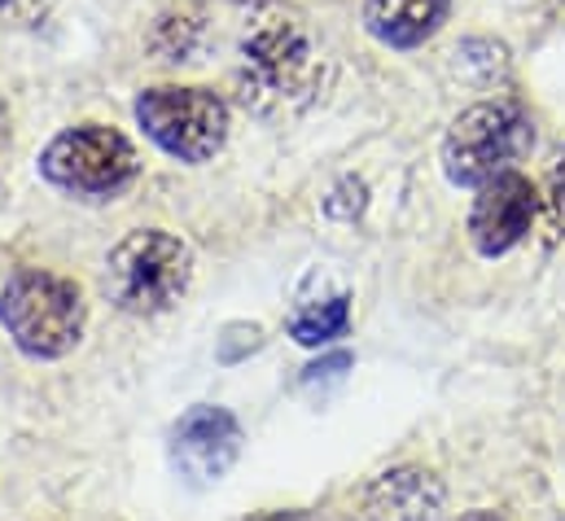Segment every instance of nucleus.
Listing matches in <instances>:
<instances>
[{
  "label": "nucleus",
  "instance_id": "obj_14",
  "mask_svg": "<svg viewBox=\"0 0 565 521\" xmlns=\"http://www.w3.org/2000/svg\"><path fill=\"white\" fill-rule=\"evenodd\" d=\"M264 521H311L307 513H268Z\"/></svg>",
  "mask_w": 565,
  "mask_h": 521
},
{
  "label": "nucleus",
  "instance_id": "obj_7",
  "mask_svg": "<svg viewBox=\"0 0 565 521\" xmlns=\"http://www.w3.org/2000/svg\"><path fill=\"white\" fill-rule=\"evenodd\" d=\"M242 443H246L242 421H237L228 407L198 403V407H189V412L175 421L167 451H171V465H175V474H180L184 482L211 487V482H220V478L237 465Z\"/></svg>",
  "mask_w": 565,
  "mask_h": 521
},
{
  "label": "nucleus",
  "instance_id": "obj_11",
  "mask_svg": "<svg viewBox=\"0 0 565 521\" xmlns=\"http://www.w3.org/2000/svg\"><path fill=\"white\" fill-rule=\"evenodd\" d=\"M351 329V298L338 294V298H324V302H311L302 307L294 320H289V338L298 347H329L333 338H342Z\"/></svg>",
  "mask_w": 565,
  "mask_h": 521
},
{
  "label": "nucleus",
  "instance_id": "obj_6",
  "mask_svg": "<svg viewBox=\"0 0 565 521\" xmlns=\"http://www.w3.org/2000/svg\"><path fill=\"white\" fill-rule=\"evenodd\" d=\"M141 131L180 162H211L228 140V106L211 88H180L158 84L137 97Z\"/></svg>",
  "mask_w": 565,
  "mask_h": 521
},
{
  "label": "nucleus",
  "instance_id": "obj_3",
  "mask_svg": "<svg viewBox=\"0 0 565 521\" xmlns=\"http://www.w3.org/2000/svg\"><path fill=\"white\" fill-rule=\"evenodd\" d=\"M316 84V49L298 18L268 13L242 40L237 97L255 115H281L289 102L307 97Z\"/></svg>",
  "mask_w": 565,
  "mask_h": 521
},
{
  "label": "nucleus",
  "instance_id": "obj_2",
  "mask_svg": "<svg viewBox=\"0 0 565 521\" xmlns=\"http://www.w3.org/2000/svg\"><path fill=\"white\" fill-rule=\"evenodd\" d=\"M193 280V251L184 237L167 228L128 233L102 272L110 302L128 316H162L171 311Z\"/></svg>",
  "mask_w": 565,
  "mask_h": 521
},
{
  "label": "nucleus",
  "instance_id": "obj_1",
  "mask_svg": "<svg viewBox=\"0 0 565 521\" xmlns=\"http://www.w3.org/2000/svg\"><path fill=\"white\" fill-rule=\"evenodd\" d=\"M0 325L31 360H62L79 347L88 325L84 289L71 276L22 267L0 289Z\"/></svg>",
  "mask_w": 565,
  "mask_h": 521
},
{
  "label": "nucleus",
  "instance_id": "obj_8",
  "mask_svg": "<svg viewBox=\"0 0 565 521\" xmlns=\"http://www.w3.org/2000/svg\"><path fill=\"white\" fill-rule=\"evenodd\" d=\"M540 202H544L540 189L522 171H500L487 184H478V198H473V211H469L473 251L487 255V259L509 255L535 228Z\"/></svg>",
  "mask_w": 565,
  "mask_h": 521
},
{
  "label": "nucleus",
  "instance_id": "obj_9",
  "mask_svg": "<svg viewBox=\"0 0 565 521\" xmlns=\"http://www.w3.org/2000/svg\"><path fill=\"white\" fill-rule=\"evenodd\" d=\"M443 513V482L429 469H391L364 491V521H434Z\"/></svg>",
  "mask_w": 565,
  "mask_h": 521
},
{
  "label": "nucleus",
  "instance_id": "obj_4",
  "mask_svg": "<svg viewBox=\"0 0 565 521\" xmlns=\"http://www.w3.org/2000/svg\"><path fill=\"white\" fill-rule=\"evenodd\" d=\"M535 145V124L518 102H478L443 136V176L456 189H478L500 171H513Z\"/></svg>",
  "mask_w": 565,
  "mask_h": 521
},
{
  "label": "nucleus",
  "instance_id": "obj_5",
  "mask_svg": "<svg viewBox=\"0 0 565 521\" xmlns=\"http://www.w3.org/2000/svg\"><path fill=\"white\" fill-rule=\"evenodd\" d=\"M40 176L71 198L102 202V198H119L141 176V158L119 128L79 124L49 140V149L40 153Z\"/></svg>",
  "mask_w": 565,
  "mask_h": 521
},
{
  "label": "nucleus",
  "instance_id": "obj_13",
  "mask_svg": "<svg viewBox=\"0 0 565 521\" xmlns=\"http://www.w3.org/2000/svg\"><path fill=\"white\" fill-rule=\"evenodd\" d=\"M49 0H0V26H35Z\"/></svg>",
  "mask_w": 565,
  "mask_h": 521
},
{
  "label": "nucleus",
  "instance_id": "obj_15",
  "mask_svg": "<svg viewBox=\"0 0 565 521\" xmlns=\"http://www.w3.org/2000/svg\"><path fill=\"white\" fill-rule=\"evenodd\" d=\"M460 521H504V518H495V513H487V509H478V513H465Z\"/></svg>",
  "mask_w": 565,
  "mask_h": 521
},
{
  "label": "nucleus",
  "instance_id": "obj_17",
  "mask_svg": "<svg viewBox=\"0 0 565 521\" xmlns=\"http://www.w3.org/2000/svg\"><path fill=\"white\" fill-rule=\"evenodd\" d=\"M233 4H268V0H233Z\"/></svg>",
  "mask_w": 565,
  "mask_h": 521
},
{
  "label": "nucleus",
  "instance_id": "obj_16",
  "mask_svg": "<svg viewBox=\"0 0 565 521\" xmlns=\"http://www.w3.org/2000/svg\"><path fill=\"white\" fill-rule=\"evenodd\" d=\"M9 131V110H4V102H0V136Z\"/></svg>",
  "mask_w": 565,
  "mask_h": 521
},
{
  "label": "nucleus",
  "instance_id": "obj_10",
  "mask_svg": "<svg viewBox=\"0 0 565 521\" xmlns=\"http://www.w3.org/2000/svg\"><path fill=\"white\" fill-rule=\"evenodd\" d=\"M447 13L451 0H364V31L386 49H422Z\"/></svg>",
  "mask_w": 565,
  "mask_h": 521
},
{
  "label": "nucleus",
  "instance_id": "obj_12",
  "mask_svg": "<svg viewBox=\"0 0 565 521\" xmlns=\"http://www.w3.org/2000/svg\"><path fill=\"white\" fill-rule=\"evenodd\" d=\"M544 211H548L553 233L565 237V149L557 153V162L548 167V180H544Z\"/></svg>",
  "mask_w": 565,
  "mask_h": 521
}]
</instances>
